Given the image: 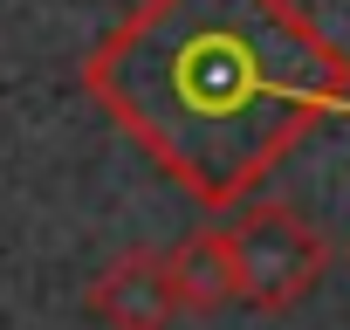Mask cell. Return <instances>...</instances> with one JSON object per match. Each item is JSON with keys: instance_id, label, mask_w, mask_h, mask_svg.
<instances>
[{"instance_id": "cell-1", "label": "cell", "mask_w": 350, "mask_h": 330, "mask_svg": "<svg viewBox=\"0 0 350 330\" xmlns=\"http://www.w3.org/2000/svg\"><path fill=\"white\" fill-rule=\"evenodd\" d=\"M103 117L200 207H241L350 117V55L295 0H137L83 55Z\"/></svg>"}, {"instance_id": "cell-2", "label": "cell", "mask_w": 350, "mask_h": 330, "mask_svg": "<svg viewBox=\"0 0 350 330\" xmlns=\"http://www.w3.org/2000/svg\"><path fill=\"white\" fill-rule=\"evenodd\" d=\"M227 241H234V275L247 309H268V316L295 309L329 275V234L288 200H241V214L227 220Z\"/></svg>"}, {"instance_id": "cell-3", "label": "cell", "mask_w": 350, "mask_h": 330, "mask_svg": "<svg viewBox=\"0 0 350 330\" xmlns=\"http://www.w3.org/2000/svg\"><path fill=\"white\" fill-rule=\"evenodd\" d=\"M83 309L103 323V330H165L179 316V282H172V262L165 248H124L83 296Z\"/></svg>"}, {"instance_id": "cell-4", "label": "cell", "mask_w": 350, "mask_h": 330, "mask_svg": "<svg viewBox=\"0 0 350 330\" xmlns=\"http://www.w3.org/2000/svg\"><path fill=\"white\" fill-rule=\"evenodd\" d=\"M165 262H172L179 303H186L193 316L241 303V275H234V241H227V227H193L179 248H165Z\"/></svg>"}, {"instance_id": "cell-5", "label": "cell", "mask_w": 350, "mask_h": 330, "mask_svg": "<svg viewBox=\"0 0 350 330\" xmlns=\"http://www.w3.org/2000/svg\"><path fill=\"white\" fill-rule=\"evenodd\" d=\"M343 262H350V248H343Z\"/></svg>"}]
</instances>
